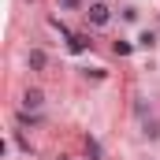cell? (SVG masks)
<instances>
[{
    "mask_svg": "<svg viewBox=\"0 0 160 160\" xmlns=\"http://www.w3.org/2000/svg\"><path fill=\"white\" fill-rule=\"evenodd\" d=\"M86 15H89V22H93V26H108V19H112V11H108V4H104V0L89 4V11H86Z\"/></svg>",
    "mask_w": 160,
    "mask_h": 160,
    "instance_id": "1",
    "label": "cell"
},
{
    "mask_svg": "<svg viewBox=\"0 0 160 160\" xmlns=\"http://www.w3.org/2000/svg\"><path fill=\"white\" fill-rule=\"evenodd\" d=\"M22 104H26V108H41V104H45V93H41V89H26Z\"/></svg>",
    "mask_w": 160,
    "mask_h": 160,
    "instance_id": "2",
    "label": "cell"
},
{
    "mask_svg": "<svg viewBox=\"0 0 160 160\" xmlns=\"http://www.w3.org/2000/svg\"><path fill=\"white\" fill-rule=\"evenodd\" d=\"M26 60H30V67H34V71H41V67L48 63V56H45L41 48H30V56H26Z\"/></svg>",
    "mask_w": 160,
    "mask_h": 160,
    "instance_id": "3",
    "label": "cell"
},
{
    "mask_svg": "<svg viewBox=\"0 0 160 160\" xmlns=\"http://www.w3.org/2000/svg\"><path fill=\"white\" fill-rule=\"evenodd\" d=\"M138 45H142V48L157 45V30H142V34H138Z\"/></svg>",
    "mask_w": 160,
    "mask_h": 160,
    "instance_id": "4",
    "label": "cell"
},
{
    "mask_svg": "<svg viewBox=\"0 0 160 160\" xmlns=\"http://www.w3.org/2000/svg\"><path fill=\"white\" fill-rule=\"evenodd\" d=\"M67 41H71V52H86V45H89V41L82 38V34H71Z\"/></svg>",
    "mask_w": 160,
    "mask_h": 160,
    "instance_id": "5",
    "label": "cell"
},
{
    "mask_svg": "<svg viewBox=\"0 0 160 160\" xmlns=\"http://www.w3.org/2000/svg\"><path fill=\"white\" fill-rule=\"evenodd\" d=\"M130 52H134V45H130V41H116V56H130Z\"/></svg>",
    "mask_w": 160,
    "mask_h": 160,
    "instance_id": "6",
    "label": "cell"
},
{
    "mask_svg": "<svg viewBox=\"0 0 160 160\" xmlns=\"http://www.w3.org/2000/svg\"><path fill=\"white\" fill-rule=\"evenodd\" d=\"M86 149H89V157H93V160H101V145H97V142H93V138H89V142H86Z\"/></svg>",
    "mask_w": 160,
    "mask_h": 160,
    "instance_id": "7",
    "label": "cell"
},
{
    "mask_svg": "<svg viewBox=\"0 0 160 160\" xmlns=\"http://www.w3.org/2000/svg\"><path fill=\"white\" fill-rule=\"evenodd\" d=\"M78 4H82V0H60V8H63V11H75Z\"/></svg>",
    "mask_w": 160,
    "mask_h": 160,
    "instance_id": "8",
    "label": "cell"
},
{
    "mask_svg": "<svg viewBox=\"0 0 160 160\" xmlns=\"http://www.w3.org/2000/svg\"><path fill=\"white\" fill-rule=\"evenodd\" d=\"M60 160H67V157H60Z\"/></svg>",
    "mask_w": 160,
    "mask_h": 160,
    "instance_id": "9",
    "label": "cell"
}]
</instances>
